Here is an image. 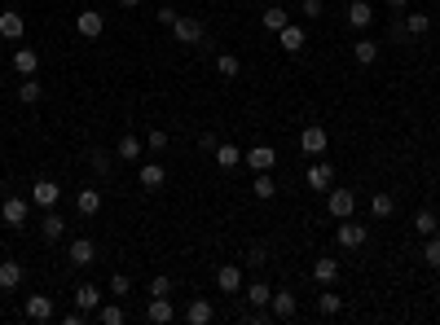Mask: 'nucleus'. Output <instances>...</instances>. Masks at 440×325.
Instances as JSON below:
<instances>
[{"instance_id": "obj_1", "label": "nucleus", "mask_w": 440, "mask_h": 325, "mask_svg": "<svg viewBox=\"0 0 440 325\" xmlns=\"http://www.w3.org/2000/svg\"><path fill=\"white\" fill-rule=\"evenodd\" d=\"M352 207H356V194H352V189H330V194H326V211L335 215V220H348Z\"/></svg>"}, {"instance_id": "obj_2", "label": "nucleus", "mask_w": 440, "mask_h": 325, "mask_svg": "<svg viewBox=\"0 0 440 325\" xmlns=\"http://www.w3.org/2000/svg\"><path fill=\"white\" fill-rule=\"evenodd\" d=\"M242 163L251 167V172H269V167L278 163V150H273V146H251L242 154Z\"/></svg>"}, {"instance_id": "obj_3", "label": "nucleus", "mask_w": 440, "mask_h": 325, "mask_svg": "<svg viewBox=\"0 0 440 325\" xmlns=\"http://www.w3.org/2000/svg\"><path fill=\"white\" fill-rule=\"evenodd\" d=\"M172 35L181 44H203V22H198V18H176L172 22Z\"/></svg>"}, {"instance_id": "obj_4", "label": "nucleus", "mask_w": 440, "mask_h": 325, "mask_svg": "<svg viewBox=\"0 0 440 325\" xmlns=\"http://www.w3.org/2000/svg\"><path fill=\"white\" fill-rule=\"evenodd\" d=\"M27 198H5V207H0V215H5V224L9 228H22V224H27Z\"/></svg>"}, {"instance_id": "obj_5", "label": "nucleus", "mask_w": 440, "mask_h": 325, "mask_svg": "<svg viewBox=\"0 0 440 325\" xmlns=\"http://www.w3.org/2000/svg\"><path fill=\"white\" fill-rule=\"evenodd\" d=\"M75 27H79V35H84V40H97L102 27H106V18L97 14V9H84V14L75 18Z\"/></svg>"}, {"instance_id": "obj_6", "label": "nucleus", "mask_w": 440, "mask_h": 325, "mask_svg": "<svg viewBox=\"0 0 440 325\" xmlns=\"http://www.w3.org/2000/svg\"><path fill=\"white\" fill-rule=\"evenodd\" d=\"M269 308H273V317H278V321H291V317H295V308H300V304H295V295H291V290H273Z\"/></svg>"}, {"instance_id": "obj_7", "label": "nucleus", "mask_w": 440, "mask_h": 325, "mask_svg": "<svg viewBox=\"0 0 440 325\" xmlns=\"http://www.w3.org/2000/svg\"><path fill=\"white\" fill-rule=\"evenodd\" d=\"M365 237H370V228H365V224H339V246L356 250V246H365Z\"/></svg>"}, {"instance_id": "obj_8", "label": "nucleus", "mask_w": 440, "mask_h": 325, "mask_svg": "<svg viewBox=\"0 0 440 325\" xmlns=\"http://www.w3.org/2000/svg\"><path fill=\"white\" fill-rule=\"evenodd\" d=\"M172 317H176V312H172V304H168V295H154V299H150V308H146V321L168 325Z\"/></svg>"}, {"instance_id": "obj_9", "label": "nucleus", "mask_w": 440, "mask_h": 325, "mask_svg": "<svg viewBox=\"0 0 440 325\" xmlns=\"http://www.w3.org/2000/svg\"><path fill=\"white\" fill-rule=\"evenodd\" d=\"M57 194H62V189H57L53 180H35V185H31V202H35V207H53Z\"/></svg>"}, {"instance_id": "obj_10", "label": "nucleus", "mask_w": 440, "mask_h": 325, "mask_svg": "<svg viewBox=\"0 0 440 325\" xmlns=\"http://www.w3.org/2000/svg\"><path fill=\"white\" fill-rule=\"evenodd\" d=\"M370 22H374V9L365 5V0H352V5H348V27L365 31V27H370Z\"/></svg>"}, {"instance_id": "obj_11", "label": "nucleus", "mask_w": 440, "mask_h": 325, "mask_svg": "<svg viewBox=\"0 0 440 325\" xmlns=\"http://www.w3.org/2000/svg\"><path fill=\"white\" fill-rule=\"evenodd\" d=\"M22 31H27V22H22V14H14V9H5V14H0V35H5V40H22Z\"/></svg>"}, {"instance_id": "obj_12", "label": "nucleus", "mask_w": 440, "mask_h": 325, "mask_svg": "<svg viewBox=\"0 0 440 325\" xmlns=\"http://www.w3.org/2000/svg\"><path fill=\"white\" fill-rule=\"evenodd\" d=\"M278 40H282V49H287V53H300L308 35H304V27H295V22H287V27L278 31Z\"/></svg>"}, {"instance_id": "obj_13", "label": "nucleus", "mask_w": 440, "mask_h": 325, "mask_svg": "<svg viewBox=\"0 0 440 325\" xmlns=\"http://www.w3.org/2000/svg\"><path fill=\"white\" fill-rule=\"evenodd\" d=\"M300 146H304V154H326V128H304V137H300Z\"/></svg>"}, {"instance_id": "obj_14", "label": "nucleus", "mask_w": 440, "mask_h": 325, "mask_svg": "<svg viewBox=\"0 0 440 325\" xmlns=\"http://www.w3.org/2000/svg\"><path fill=\"white\" fill-rule=\"evenodd\" d=\"M18 286H22V264L0 259V290H18Z\"/></svg>"}, {"instance_id": "obj_15", "label": "nucleus", "mask_w": 440, "mask_h": 325, "mask_svg": "<svg viewBox=\"0 0 440 325\" xmlns=\"http://www.w3.org/2000/svg\"><path fill=\"white\" fill-rule=\"evenodd\" d=\"M330 180H335V167H330V163H313V167H308V185H313V189H322V194H326Z\"/></svg>"}, {"instance_id": "obj_16", "label": "nucleus", "mask_w": 440, "mask_h": 325, "mask_svg": "<svg viewBox=\"0 0 440 325\" xmlns=\"http://www.w3.org/2000/svg\"><path fill=\"white\" fill-rule=\"evenodd\" d=\"M93 255H97V246H93L88 237H75V242H70V264H75V268L93 264Z\"/></svg>"}, {"instance_id": "obj_17", "label": "nucleus", "mask_w": 440, "mask_h": 325, "mask_svg": "<svg viewBox=\"0 0 440 325\" xmlns=\"http://www.w3.org/2000/svg\"><path fill=\"white\" fill-rule=\"evenodd\" d=\"M216 286L224 295H233V290H242V273L233 268V264H224V268H216Z\"/></svg>"}, {"instance_id": "obj_18", "label": "nucleus", "mask_w": 440, "mask_h": 325, "mask_svg": "<svg viewBox=\"0 0 440 325\" xmlns=\"http://www.w3.org/2000/svg\"><path fill=\"white\" fill-rule=\"evenodd\" d=\"M27 317H31V321H49V317H53V299H49V295H31V299H27Z\"/></svg>"}, {"instance_id": "obj_19", "label": "nucleus", "mask_w": 440, "mask_h": 325, "mask_svg": "<svg viewBox=\"0 0 440 325\" xmlns=\"http://www.w3.org/2000/svg\"><path fill=\"white\" fill-rule=\"evenodd\" d=\"M211 317H216V312H211L207 299H194V304L185 308V321H189V325H211Z\"/></svg>"}, {"instance_id": "obj_20", "label": "nucleus", "mask_w": 440, "mask_h": 325, "mask_svg": "<svg viewBox=\"0 0 440 325\" xmlns=\"http://www.w3.org/2000/svg\"><path fill=\"white\" fill-rule=\"evenodd\" d=\"M75 308H84V312H97L102 308V290H97V286H79V290H75Z\"/></svg>"}, {"instance_id": "obj_21", "label": "nucleus", "mask_w": 440, "mask_h": 325, "mask_svg": "<svg viewBox=\"0 0 440 325\" xmlns=\"http://www.w3.org/2000/svg\"><path fill=\"white\" fill-rule=\"evenodd\" d=\"M141 185H146V189H163V180H168V172H163V167L159 163H141Z\"/></svg>"}, {"instance_id": "obj_22", "label": "nucleus", "mask_w": 440, "mask_h": 325, "mask_svg": "<svg viewBox=\"0 0 440 325\" xmlns=\"http://www.w3.org/2000/svg\"><path fill=\"white\" fill-rule=\"evenodd\" d=\"M313 277H317V282H322V286H330V282H335V277H339V259L322 255V259L313 264Z\"/></svg>"}, {"instance_id": "obj_23", "label": "nucleus", "mask_w": 440, "mask_h": 325, "mask_svg": "<svg viewBox=\"0 0 440 325\" xmlns=\"http://www.w3.org/2000/svg\"><path fill=\"white\" fill-rule=\"evenodd\" d=\"M14 66H18V75H35V70H40V53H35V49H18Z\"/></svg>"}, {"instance_id": "obj_24", "label": "nucleus", "mask_w": 440, "mask_h": 325, "mask_svg": "<svg viewBox=\"0 0 440 325\" xmlns=\"http://www.w3.org/2000/svg\"><path fill=\"white\" fill-rule=\"evenodd\" d=\"M141 150H146V146H141L137 137H119V146H115V154H119L124 163H137V159H141Z\"/></svg>"}, {"instance_id": "obj_25", "label": "nucleus", "mask_w": 440, "mask_h": 325, "mask_svg": "<svg viewBox=\"0 0 440 325\" xmlns=\"http://www.w3.org/2000/svg\"><path fill=\"white\" fill-rule=\"evenodd\" d=\"M211 154H216V163H220V167H238V163H242V150L229 146V141H220V146L211 150Z\"/></svg>"}, {"instance_id": "obj_26", "label": "nucleus", "mask_w": 440, "mask_h": 325, "mask_svg": "<svg viewBox=\"0 0 440 325\" xmlns=\"http://www.w3.org/2000/svg\"><path fill=\"white\" fill-rule=\"evenodd\" d=\"M79 215H97L102 211V194H97V189H79Z\"/></svg>"}, {"instance_id": "obj_27", "label": "nucleus", "mask_w": 440, "mask_h": 325, "mask_svg": "<svg viewBox=\"0 0 440 325\" xmlns=\"http://www.w3.org/2000/svg\"><path fill=\"white\" fill-rule=\"evenodd\" d=\"M44 242H57V237H62V228H66V220H62V215H57V211H49V215H44Z\"/></svg>"}, {"instance_id": "obj_28", "label": "nucleus", "mask_w": 440, "mask_h": 325, "mask_svg": "<svg viewBox=\"0 0 440 325\" xmlns=\"http://www.w3.org/2000/svg\"><path fill=\"white\" fill-rule=\"evenodd\" d=\"M352 57H356L361 66H370L374 57H379V44H374V40H356V44H352Z\"/></svg>"}, {"instance_id": "obj_29", "label": "nucleus", "mask_w": 440, "mask_h": 325, "mask_svg": "<svg viewBox=\"0 0 440 325\" xmlns=\"http://www.w3.org/2000/svg\"><path fill=\"white\" fill-rule=\"evenodd\" d=\"M18 97H22V101H27V106H35V101H40V97H44V88H40V79H35V75H27V79H22V88H18Z\"/></svg>"}, {"instance_id": "obj_30", "label": "nucleus", "mask_w": 440, "mask_h": 325, "mask_svg": "<svg viewBox=\"0 0 440 325\" xmlns=\"http://www.w3.org/2000/svg\"><path fill=\"white\" fill-rule=\"evenodd\" d=\"M251 189H256V198H265V202L278 194V185H273V176H269V172H256V185H251Z\"/></svg>"}, {"instance_id": "obj_31", "label": "nucleus", "mask_w": 440, "mask_h": 325, "mask_svg": "<svg viewBox=\"0 0 440 325\" xmlns=\"http://www.w3.org/2000/svg\"><path fill=\"white\" fill-rule=\"evenodd\" d=\"M216 70H220L224 79H238V70H242V62H238L233 53H220V57H216Z\"/></svg>"}, {"instance_id": "obj_32", "label": "nucleus", "mask_w": 440, "mask_h": 325, "mask_svg": "<svg viewBox=\"0 0 440 325\" xmlns=\"http://www.w3.org/2000/svg\"><path fill=\"white\" fill-rule=\"evenodd\" d=\"M287 22H291V18H287V9H278V5H269V9H265V27H269V31H282Z\"/></svg>"}, {"instance_id": "obj_33", "label": "nucleus", "mask_w": 440, "mask_h": 325, "mask_svg": "<svg viewBox=\"0 0 440 325\" xmlns=\"http://www.w3.org/2000/svg\"><path fill=\"white\" fill-rule=\"evenodd\" d=\"M339 308H343V299H339V295H330V290H326V295H317V312H322V317H335Z\"/></svg>"}, {"instance_id": "obj_34", "label": "nucleus", "mask_w": 440, "mask_h": 325, "mask_svg": "<svg viewBox=\"0 0 440 325\" xmlns=\"http://www.w3.org/2000/svg\"><path fill=\"white\" fill-rule=\"evenodd\" d=\"M370 211L379 215V220H388V215L396 211V202H392V194H374V202H370Z\"/></svg>"}, {"instance_id": "obj_35", "label": "nucleus", "mask_w": 440, "mask_h": 325, "mask_svg": "<svg viewBox=\"0 0 440 325\" xmlns=\"http://www.w3.org/2000/svg\"><path fill=\"white\" fill-rule=\"evenodd\" d=\"M247 299H251L256 308H269V299H273V290H269L265 282H251V290H247Z\"/></svg>"}, {"instance_id": "obj_36", "label": "nucleus", "mask_w": 440, "mask_h": 325, "mask_svg": "<svg viewBox=\"0 0 440 325\" xmlns=\"http://www.w3.org/2000/svg\"><path fill=\"white\" fill-rule=\"evenodd\" d=\"M97 321H102V325H124V308H119V304H106V308H97Z\"/></svg>"}, {"instance_id": "obj_37", "label": "nucleus", "mask_w": 440, "mask_h": 325, "mask_svg": "<svg viewBox=\"0 0 440 325\" xmlns=\"http://www.w3.org/2000/svg\"><path fill=\"white\" fill-rule=\"evenodd\" d=\"M405 31L410 35H427V31H432V18H427V14H410L405 18Z\"/></svg>"}, {"instance_id": "obj_38", "label": "nucleus", "mask_w": 440, "mask_h": 325, "mask_svg": "<svg viewBox=\"0 0 440 325\" xmlns=\"http://www.w3.org/2000/svg\"><path fill=\"white\" fill-rule=\"evenodd\" d=\"M88 163H93L97 176H111V154H106V150H88Z\"/></svg>"}, {"instance_id": "obj_39", "label": "nucleus", "mask_w": 440, "mask_h": 325, "mask_svg": "<svg viewBox=\"0 0 440 325\" xmlns=\"http://www.w3.org/2000/svg\"><path fill=\"white\" fill-rule=\"evenodd\" d=\"M423 259L432 264V268H440V233L427 237V246H423Z\"/></svg>"}, {"instance_id": "obj_40", "label": "nucleus", "mask_w": 440, "mask_h": 325, "mask_svg": "<svg viewBox=\"0 0 440 325\" xmlns=\"http://www.w3.org/2000/svg\"><path fill=\"white\" fill-rule=\"evenodd\" d=\"M414 228H419L423 237H432V233H436V215H432V211H419V215H414Z\"/></svg>"}, {"instance_id": "obj_41", "label": "nucleus", "mask_w": 440, "mask_h": 325, "mask_svg": "<svg viewBox=\"0 0 440 325\" xmlns=\"http://www.w3.org/2000/svg\"><path fill=\"white\" fill-rule=\"evenodd\" d=\"M146 150H154V154H159V150H168V132H159V128H154L150 137H146Z\"/></svg>"}, {"instance_id": "obj_42", "label": "nucleus", "mask_w": 440, "mask_h": 325, "mask_svg": "<svg viewBox=\"0 0 440 325\" xmlns=\"http://www.w3.org/2000/svg\"><path fill=\"white\" fill-rule=\"evenodd\" d=\"M133 290V282H128V273H115L111 277V295H128Z\"/></svg>"}, {"instance_id": "obj_43", "label": "nucleus", "mask_w": 440, "mask_h": 325, "mask_svg": "<svg viewBox=\"0 0 440 325\" xmlns=\"http://www.w3.org/2000/svg\"><path fill=\"white\" fill-rule=\"evenodd\" d=\"M172 290V277H154L150 282V295H168Z\"/></svg>"}, {"instance_id": "obj_44", "label": "nucleus", "mask_w": 440, "mask_h": 325, "mask_svg": "<svg viewBox=\"0 0 440 325\" xmlns=\"http://www.w3.org/2000/svg\"><path fill=\"white\" fill-rule=\"evenodd\" d=\"M300 9H304V18H322V0H304Z\"/></svg>"}, {"instance_id": "obj_45", "label": "nucleus", "mask_w": 440, "mask_h": 325, "mask_svg": "<svg viewBox=\"0 0 440 325\" xmlns=\"http://www.w3.org/2000/svg\"><path fill=\"white\" fill-rule=\"evenodd\" d=\"M176 18H181V14H176V9H172V5H163V9H159V22H163V27H172V22H176Z\"/></svg>"}, {"instance_id": "obj_46", "label": "nucleus", "mask_w": 440, "mask_h": 325, "mask_svg": "<svg viewBox=\"0 0 440 325\" xmlns=\"http://www.w3.org/2000/svg\"><path fill=\"white\" fill-rule=\"evenodd\" d=\"M388 5H392V9H405V5H410V0H388Z\"/></svg>"}, {"instance_id": "obj_47", "label": "nucleus", "mask_w": 440, "mask_h": 325, "mask_svg": "<svg viewBox=\"0 0 440 325\" xmlns=\"http://www.w3.org/2000/svg\"><path fill=\"white\" fill-rule=\"evenodd\" d=\"M124 5H128V9H133V5H141V0H124Z\"/></svg>"}]
</instances>
